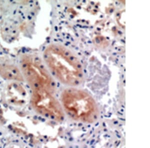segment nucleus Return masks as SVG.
<instances>
[{"label":"nucleus","mask_w":150,"mask_h":148,"mask_svg":"<svg viewBox=\"0 0 150 148\" xmlns=\"http://www.w3.org/2000/svg\"><path fill=\"white\" fill-rule=\"evenodd\" d=\"M0 75L9 80L18 81L24 80L20 70L14 65L0 63Z\"/></svg>","instance_id":"39448f33"},{"label":"nucleus","mask_w":150,"mask_h":148,"mask_svg":"<svg viewBox=\"0 0 150 148\" xmlns=\"http://www.w3.org/2000/svg\"><path fill=\"white\" fill-rule=\"evenodd\" d=\"M21 72L23 79L33 89H44L53 93L56 83L44 64L37 56L26 54L21 58Z\"/></svg>","instance_id":"7ed1b4c3"},{"label":"nucleus","mask_w":150,"mask_h":148,"mask_svg":"<svg viewBox=\"0 0 150 148\" xmlns=\"http://www.w3.org/2000/svg\"><path fill=\"white\" fill-rule=\"evenodd\" d=\"M31 102L35 110L43 116L55 120L63 119L61 106L51 92L44 89H33Z\"/></svg>","instance_id":"20e7f679"},{"label":"nucleus","mask_w":150,"mask_h":148,"mask_svg":"<svg viewBox=\"0 0 150 148\" xmlns=\"http://www.w3.org/2000/svg\"><path fill=\"white\" fill-rule=\"evenodd\" d=\"M43 58L51 74L62 83L76 86L83 81L80 60L68 48L62 44H50L45 49Z\"/></svg>","instance_id":"f257e3e1"},{"label":"nucleus","mask_w":150,"mask_h":148,"mask_svg":"<svg viewBox=\"0 0 150 148\" xmlns=\"http://www.w3.org/2000/svg\"><path fill=\"white\" fill-rule=\"evenodd\" d=\"M61 100L67 113L75 120L92 122L97 117L98 111L95 101L84 90L66 89L62 93Z\"/></svg>","instance_id":"f03ea898"}]
</instances>
